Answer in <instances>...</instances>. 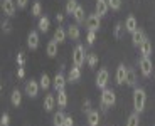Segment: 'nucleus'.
Instances as JSON below:
<instances>
[{"label": "nucleus", "mask_w": 155, "mask_h": 126, "mask_svg": "<svg viewBox=\"0 0 155 126\" xmlns=\"http://www.w3.org/2000/svg\"><path fill=\"white\" fill-rule=\"evenodd\" d=\"M138 66H140V73H142V76H143V77H150L152 76L153 66H152L150 57H142L138 61Z\"/></svg>", "instance_id": "5"}, {"label": "nucleus", "mask_w": 155, "mask_h": 126, "mask_svg": "<svg viewBox=\"0 0 155 126\" xmlns=\"http://www.w3.org/2000/svg\"><path fill=\"white\" fill-rule=\"evenodd\" d=\"M73 17H74V20H76V24L86 22V19H84V7L78 5V8L74 10V14H73Z\"/></svg>", "instance_id": "20"}, {"label": "nucleus", "mask_w": 155, "mask_h": 126, "mask_svg": "<svg viewBox=\"0 0 155 126\" xmlns=\"http://www.w3.org/2000/svg\"><path fill=\"white\" fill-rule=\"evenodd\" d=\"M17 76H19L20 79H22V77L25 76V71H24V67H19V71H17Z\"/></svg>", "instance_id": "42"}, {"label": "nucleus", "mask_w": 155, "mask_h": 126, "mask_svg": "<svg viewBox=\"0 0 155 126\" xmlns=\"http://www.w3.org/2000/svg\"><path fill=\"white\" fill-rule=\"evenodd\" d=\"M10 103H12V106H15V108H19L20 104H22V92H20L19 89H14V91H12Z\"/></svg>", "instance_id": "18"}, {"label": "nucleus", "mask_w": 155, "mask_h": 126, "mask_svg": "<svg viewBox=\"0 0 155 126\" xmlns=\"http://www.w3.org/2000/svg\"><path fill=\"white\" fill-rule=\"evenodd\" d=\"M121 2L123 0H108V5L111 10H120L121 8Z\"/></svg>", "instance_id": "34"}, {"label": "nucleus", "mask_w": 155, "mask_h": 126, "mask_svg": "<svg viewBox=\"0 0 155 126\" xmlns=\"http://www.w3.org/2000/svg\"><path fill=\"white\" fill-rule=\"evenodd\" d=\"M88 124L89 126L100 124V113H98V111H89L88 113Z\"/></svg>", "instance_id": "24"}, {"label": "nucleus", "mask_w": 155, "mask_h": 126, "mask_svg": "<svg viewBox=\"0 0 155 126\" xmlns=\"http://www.w3.org/2000/svg\"><path fill=\"white\" fill-rule=\"evenodd\" d=\"M15 4H17V8H25L29 4V0H15Z\"/></svg>", "instance_id": "39"}, {"label": "nucleus", "mask_w": 155, "mask_h": 126, "mask_svg": "<svg viewBox=\"0 0 155 126\" xmlns=\"http://www.w3.org/2000/svg\"><path fill=\"white\" fill-rule=\"evenodd\" d=\"M64 119H66V115H64L62 111H58V113L54 115V118H52L54 126H62V124H64Z\"/></svg>", "instance_id": "28"}, {"label": "nucleus", "mask_w": 155, "mask_h": 126, "mask_svg": "<svg viewBox=\"0 0 155 126\" xmlns=\"http://www.w3.org/2000/svg\"><path fill=\"white\" fill-rule=\"evenodd\" d=\"M86 57H88V54H86V50H84V46L78 44V46L74 47V50H73V62H74V66H76V67H81V66L84 64Z\"/></svg>", "instance_id": "3"}, {"label": "nucleus", "mask_w": 155, "mask_h": 126, "mask_svg": "<svg viewBox=\"0 0 155 126\" xmlns=\"http://www.w3.org/2000/svg\"><path fill=\"white\" fill-rule=\"evenodd\" d=\"M79 79H81V69L74 66V67H71L69 74H68V82H76Z\"/></svg>", "instance_id": "17"}, {"label": "nucleus", "mask_w": 155, "mask_h": 126, "mask_svg": "<svg viewBox=\"0 0 155 126\" xmlns=\"http://www.w3.org/2000/svg\"><path fill=\"white\" fill-rule=\"evenodd\" d=\"M86 27H88V31H94L98 32L101 27V17L98 14H91V15L86 17Z\"/></svg>", "instance_id": "6"}, {"label": "nucleus", "mask_w": 155, "mask_h": 126, "mask_svg": "<svg viewBox=\"0 0 155 126\" xmlns=\"http://www.w3.org/2000/svg\"><path fill=\"white\" fill-rule=\"evenodd\" d=\"M123 31H127L125 29V24L118 22L115 25V31H113V35H115V39H121V35H123Z\"/></svg>", "instance_id": "30"}, {"label": "nucleus", "mask_w": 155, "mask_h": 126, "mask_svg": "<svg viewBox=\"0 0 155 126\" xmlns=\"http://www.w3.org/2000/svg\"><path fill=\"white\" fill-rule=\"evenodd\" d=\"M78 0H68L66 2V7H64V12H66L68 15H73L74 14V10L78 8Z\"/></svg>", "instance_id": "27"}, {"label": "nucleus", "mask_w": 155, "mask_h": 126, "mask_svg": "<svg viewBox=\"0 0 155 126\" xmlns=\"http://www.w3.org/2000/svg\"><path fill=\"white\" fill-rule=\"evenodd\" d=\"M98 54H88V57H86V62H88L89 67H94V66L98 64Z\"/></svg>", "instance_id": "33"}, {"label": "nucleus", "mask_w": 155, "mask_h": 126, "mask_svg": "<svg viewBox=\"0 0 155 126\" xmlns=\"http://www.w3.org/2000/svg\"><path fill=\"white\" fill-rule=\"evenodd\" d=\"M62 126H74V119L71 118V116H66V119H64V124Z\"/></svg>", "instance_id": "40"}, {"label": "nucleus", "mask_w": 155, "mask_h": 126, "mask_svg": "<svg viewBox=\"0 0 155 126\" xmlns=\"http://www.w3.org/2000/svg\"><path fill=\"white\" fill-rule=\"evenodd\" d=\"M145 104H147V92H145V89L135 88L133 89V109L140 115L145 109Z\"/></svg>", "instance_id": "1"}, {"label": "nucleus", "mask_w": 155, "mask_h": 126, "mask_svg": "<svg viewBox=\"0 0 155 126\" xmlns=\"http://www.w3.org/2000/svg\"><path fill=\"white\" fill-rule=\"evenodd\" d=\"M39 84H41V89H47L51 86V79H49V76H47L46 73L41 76V79H39Z\"/></svg>", "instance_id": "32"}, {"label": "nucleus", "mask_w": 155, "mask_h": 126, "mask_svg": "<svg viewBox=\"0 0 155 126\" xmlns=\"http://www.w3.org/2000/svg\"><path fill=\"white\" fill-rule=\"evenodd\" d=\"M49 25H51V20L49 17H39V22H37V27H39V31L41 32H47L49 31Z\"/></svg>", "instance_id": "23"}, {"label": "nucleus", "mask_w": 155, "mask_h": 126, "mask_svg": "<svg viewBox=\"0 0 155 126\" xmlns=\"http://www.w3.org/2000/svg\"><path fill=\"white\" fill-rule=\"evenodd\" d=\"M110 10V5H108V0H96V14L100 17H105Z\"/></svg>", "instance_id": "13"}, {"label": "nucleus", "mask_w": 155, "mask_h": 126, "mask_svg": "<svg viewBox=\"0 0 155 126\" xmlns=\"http://www.w3.org/2000/svg\"><path fill=\"white\" fill-rule=\"evenodd\" d=\"M108 79H110V73L108 69H100L96 74V88L98 89H106V86H108Z\"/></svg>", "instance_id": "4"}, {"label": "nucleus", "mask_w": 155, "mask_h": 126, "mask_svg": "<svg viewBox=\"0 0 155 126\" xmlns=\"http://www.w3.org/2000/svg\"><path fill=\"white\" fill-rule=\"evenodd\" d=\"M58 44L59 42H56L54 39L49 40V44H47V47H46V52H47L49 57H56V56H58Z\"/></svg>", "instance_id": "19"}, {"label": "nucleus", "mask_w": 155, "mask_h": 126, "mask_svg": "<svg viewBox=\"0 0 155 126\" xmlns=\"http://www.w3.org/2000/svg\"><path fill=\"white\" fill-rule=\"evenodd\" d=\"M17 10V4L15 0H2V12L7 17H14Z\"/></svg>", "instance_id": "7"}, {"label": "nucleus", "mask_w": 155, "mask_h": 126, "mask_svg": "<svg viewBox=\"0 0 155 126\" xmlns=\"http://www.w3.org/2000/svg\"><path fill=\"white\" fill-rule=\"evenodd\" d=\"M125 84L127 86H130V88H137V74L133 69H128V74H127V81H125Z\"/></svg>", "instance_id": "22"}, {"label": "nucleus", "mask_w": 155, "mask_h": 126, "mask_svg": "<svg viewBox=\"0 0 155 126\" xmlns=\"http://www.w3.org/2000/svg\"><path fill=\"white\" fill-rule=\"evenodd\" d=\"M83 106H84V111H86V113H89V111H91V109H89V106H91V101H89V99H86Z\"/></svg>", "instance_id": "41"}, {"label": "nucleus", "mask_w": 155, "mask_h": 126, "mask_svg": "<svg viewBox=\"0 0 155 126\" xmlns=\"http://www.w3.org/2000/svg\"><path fill=\"white\" fill-rule=\"evenodd\" d=\"M125 29H127V32L133 34V32L138 29V20H137L133 15H128L127 20H125Z\"/></svg>", "instance_id": "14"}, {"label": "nucleus", "mask_w": 155, "mask_h": 126, "mask_svg": "<svg viewBox=\"0 0 155 126\" xmlns=\"http://www.w3.org/2000/svg\"><path fill=\"white\" fill-rule=\"evenodd\" d=\"M127 74H128V67L125 64H120L116 67V74H115L116 84H123L125 81H127Z\"/></svg>", "instance_id": "11"}, {"label": "nucleus", "mask_w": 155, "mask_h": 126, "mask_svg": "<svg viewBox=\"0 0 155 126\" xmlns=\"http://www.w3.org/2000/svg\"><path fill=\"white\" fill-rule=\"evenodd\" d=\"M17 64H19V67H24V64H25V56H24V52L17 54Z\"/></svg>", "instance_id": "37"}, {"label": "nucleus", "mask_w": 155, "mask_h": 126, "mask_svg": "<svg viewBox=\"0 0 155 126\" xmlns=\"http://www.w3.org/2000/svg\"><path fill=\"white\" fill-rule=\"evenodd\" d=\"M41 14H42V5H41V2H34L32 10H31V15L32 17H41Z\"/></svg>", "instance_id": "31"}, {"label": "nucleus", "mask_w": 155, "mask_h": 126, "mask_svg": "<svg viewBox=\"0 0 155 126\" xmlns=\"http://www.w3.org/2000/svg\"><path fill=\"white\" fill-rule=\"evenodd\" d=\"M27 47L31 50H35L39 47V34L35 31H31L27 35Z\"/></svg>", "instance_id": "12"}, {"label": "nucleus", "mask_w": 155, "mask_h": 126, "mask_svg": "<svg viewBox=\"0 0 155 126\" xmlns=\"http://www.w3.org/2000/svg\"><path fill=\"white\" fill-rule=\"evenodd\" d=\"M66 35H68V32L64 31L62 27H58V29H56V32H54V40L59 42V44H62V42L66 40Z\"/></svg>", "instance_id": "26"}, {"label": "nucleus", "mask_w": 155, "mask_h": 126, "mask_svg": "<svg viewBox=\"0 0 155 126\" xmlns=\"http://www.w3.org/2000/svg\"><path fill=\"white\" fill-rule=\"evenodd\" d=\"M39 89H41V84H39L37 81H34V79H31L27 84H25V94H27L29 98H37Z\"/></svg>", "instance_id": "8"}, {"label": "nucleus", "mask_w": 155, "mask_h": 126, "mask_svg": "<svg viewBox=\"0 0 155 126\" xmlns=\"http://www.w3.org/2000/svg\"><path fill=\"white\" fill-rule=\"evenodd\" d=\"M86 40H88L89 46L94 44V40H96V32H94V31H88V34H86Z\"/></svg>", "instance_id": "36"}, {"label": "nucleus", "mask_w": 155, "mask_h": 126, "mask_svg": "<svg viewBox=\"0 0 155 126\" xmlns=\"http://www.w3.org/2000/svg\"><path fill=\"white\" fill-rule=\"evenodd\" d=\"M8 123H10V116H8L7 113H4V115L0 116V124H5V126H8Z\"/></svg>", "instance_id": "38"}, {"label": "nucleus", "mask_w": 155, "mask_h": 126, "mask_svg": "<svg viewBox=\"0 0 155 126\" xmlns=\"http://www.w3.org/2000/svg\"><path fill=\"white\" fill-rule=\"evenodd\" d=\"M145 40H147V35H145V32L142 31V29H137V31L132 34V44L135 47H140Z\"/></svg>", "instance_id": "9"}, {"label": "nucleus", "mask_w": 155, "mask_h": 126, "mask_svg": "<svg viewBox=\"0 0 155 126\" xmlns=\"http://www.w3.org/2000/svg\"><path fill=\"white\" fill-rule=\"evenodd\" d=\"M66 82H68V81H66V77H64V74H62V73H58L54 76V79H52V86H54V89L58 92L66 88Z\"/></svg>", "instance_id": "10"}, {"label": "nucleus", "mask_w": 155, "mask_h": 126, "mask_svg": "<svg viewBox=\"0 0 155 126\" xmlns=\"http://www.w3.org/2000/svg\"><path fill=\"white\" fill-rule=\"evenodd\" d=\"M0 126H5V124H0Z\"/></svg>", "instance_id": "44"}, {"label": "nucleus", "mask_w": 155, "mask_h": 126, "mask_svg": "<svg viewBox=\"0 0 155 126\" xmlns=\"http://www.w3.org/2000/svg\"><path fill=\"white\" fill-rule=\"evenodd\" d=\"M56 99H58V106L59 108H66V104H68V92H66V89L59 91Z\"/></svg>", "instance_id": "25"}, {"label": "nucleus", "mask_w": 155, "mask_h": 126, "mask_svg": "<svg viewBox=\"0 0 155 126\" xmlns=\"http://www.w3.org/2000/svg\"><path fill=\"white\" fill-rule=\"evenodd\" d=\"M62 20H64V15H62V14H56V22L61 24Z\"/></svg>", "instance_id": "43"}, {"label": "nucleus", "mask_w": 155, "mask_h": 126, "mask_svg": "<svg viewBox=\"0 0 155 126\" xmlns=\"http://www.w3.org/2000/svg\"><path fill=\"white\" fill-rule=\"evenodd\" d=\"M140 124V118H138V113H132L127 119V126H138Z\"/></svg>", "instance_id": "29"}, {"label": "nucleus", "mask_w": 155, "mask_h": 126, "mask_svg": "<svg viewBox=\"0 0 155 126\" xmlns=\"http://www.w3.org/2000/svg\"><path fill=\"white\" fill-rule=\"evenodd\" d=\"M68 35H69L73 40H78V39L81 37V31H79V25L78 24H71L68 27Z\"/></svg>", "instance_id": "16"}, {"label": "nucleus", "mask_w": 155, "mask_h": 126, "mask_svg": "<svg viewBox=\"0 0 155 126\" xmlns=\"http://www.w3.org/2000/svg\"><path fill=\"white\" fill-rule=\"evenodd\" d=\"M140 54H142V57H150V54H152V42L145 40L142 46H140Z\"/></svg>", "instance_id": "21"}, {"label": "nucleus", "mask_w": 155, "mask_h": 126, "mask_svg": "<svg viewBox=\"0 0 155 126\" xmlns=\"http://www.w3.org/2000/svg\"><path fill=\"white\" fill-rule=\"evenodd\" d=\"M2 32L4 34H10L12 32V24L8 20H2Z\"/></svg>", "instance_id": "35"}, {"label": "nucleus", "mask_w": 155, "mask_h": 126, "mask_svg": "<svg viewBox=\"0 0 155 126\" xmlns=\"http://www.w3.org/2000/svg\"><path fill=\"white\" fill-rule=\"evenodd\" d=\"M56 104H58V99L54 98V94H47L46 98H44V109H46L47 113H51V111L54 109Z\"/></svg>", "instance_id": "15"}, {"label": "nucleus", "mask_w": 155, "mask_h": 126, "mask_svg": "<svg viewBox=\"0 0 155 126\" xmlns=\"http://www.w3.org/2000/svg\"><path fill=\"white\" fill-rule=\"evenodd\" d=\"M115 103H116V92L108 88L103 89V92H101V108L103 109L111 108V106H115Z\"/></svg>", "instance_id": "2"}]
</instances>
